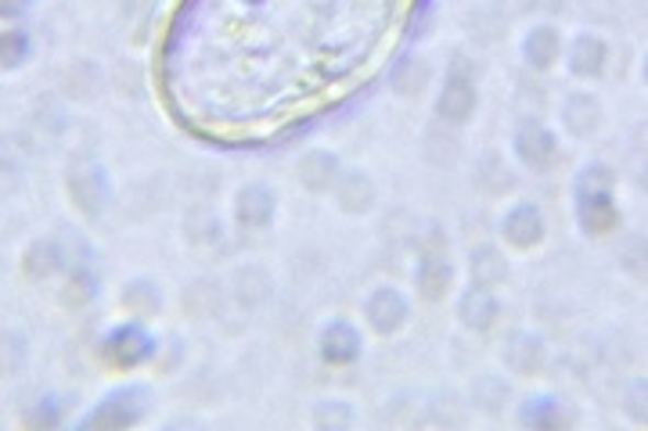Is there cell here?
<instances>
[{
	"instance_id": "9",
	"label": "cell",
	"mask_w": 648,
	"mask_h": 431,
	"mask_svg": "<svg viewBox=\"0 0 648 431\" xmlns=\"http://www.w3.org/2000/svg\"><path fill=\"white\" fill-rule=\"evenodd\" d=\"M275 191L264 188V184H245L238 194H235V219L238 227L245 230H264L275 224Z\"/></svg>"
},
{
	"instance_id": "6",
	"label": "cell",
	"mask_w": 648,
	"mask_h": 431,
	"mask_svg": "<svg viewBox=\"0 0 648 431\" xmlns=\"http://www.w3.org/2000/svg\"><path fill=\"white\" fill-rule=\"evenodd\" d=\"M365 317L371 324V331L375 334H396L400 328L407 324L411 317V309H407V298L396 292V287H375V292L368 295V303H365Z\"/></svg>"
},
{
	"instance_id": "16",
	"label": "cell",
	"mask_w": 648,
	"mask_h": 431,
	"mask_svg": "<svg viewBox=\"0 0 648 431\" xmlns=\"http://www.w3.org/2000/svg\"><path fill=\"white\" fill-rule=\"evenodd\" d=\"M559 30H551V25H537V30H529L526 33V41H523V58L529 69H537V72H548L555 58H559Z\"/></svg>"
},
{
	"instance_id": "15",
	"label": "cell",
	"mask_w": 648,
	"mask_h": 431,
	"mask_svg": "<svg viewBox=\"0 0 648 431\" xmlns=\"http://www.w3.org/2000/svg\"><path fill=\"white\" fill-rule=\"evenodd\" d=\"M339 159H335L332 151H310L300 159V184L314 194H324L335 188V180H339Z\"/></svg>"
},
{
	"instance_id": "26",
	"label": "cell",
	"mask_w": 648,
	"mask_h": 431,
	"mask_svg": "<svg viewBox=\"0 0 648 431\" xmlns=\"http://www.w3.org/2000/svg\"><path fill=\"white\" fill-rule=\"evenodd\" d=\"M627 410H630L634 421H645V377H641V382H634V385H630Z\"/></svg>"
},
{
	"instance_id": "19",
	"label": "cell",
	"mask_w": 648,
	"mask_h": 431,
	"mask_svg": "<svg viewBox=\"0 0 648 431\" xmlns=\"http://www.w3.org/2000/svg\"><path fill=\"white\" fill-rule=\"evenodd\" d=\"M518 421L526 428H562L569 417L562 413V399L555 396H529L518 407Z\"/></svg>"
},
{
	"instance_id": "3",
	"label": "cell",
	"mask_w": 648,
	"mask_h": 431,
	"mask_svg": "<svg viewBox=\"0 0 648 431\" xmlns=\"http://www.w3.org/2000/svg\"><path fill=\"white\" fill-rule=\"evenodd\" d=\"M152 352H155V338L141 324H120V328H112L98 342V356L115 371L141 367L145 360H152Z\"/></svg>"
},
{
	"instance_id": "20",
	"label": "cell",
	"mask_w": 648,
	"mask_h": 431,
	"mask_svg": "<svg viewBox=\"0 0 648 431\" xmlns=\"http://www.w3.org/2000/svg\"><path fill=\"white\" fill-rule=\"evenodd\" d=\"M469 270H472L476 284H487V287H494V284H501L504 277H509V263H504V256L498 252L494 245H479V248H472Z\"/></svg>"
},
{
	"instance_id": "4",
	"label": "cell",
	"mask_w": 648,
	"mask_h": 431,
	"mask_svg": "<svg viewBox=\"0 0 648 431\" xmlns=\"http://www.w3.org/2000/svg\"><path fill=\"white\" fill-rule=\"evenodd\" d=\"M65 188H69V199L76 202V208L90 219L105 213V205L112 199L105 169H101L94 159H76L69 173H65Z\"/></svg>"
},
{
	"instance_id": "23",
	"label": "cell",
	"mask_w": 648,
	"mask_h": 431,
	"mask_svg": "<svg viewBox=\"0 0 648 431\" xmlns=\"http://www.w3.org/2000/svg\"><path fill=\"white\" fill-rule=\"evenodd\" d=\"M65 410H69V402L58 399V396H44L41 402H33L30 410H25V428H36V431H44V428H58L65 421Z\"/></svg>"
},
{
	"instance_id": "14",
	"label": "cell",
	"mask_w": 648,
	"mask_h": 431,
	"mask_svg": "<svg viewBox=\"0 0 648 431\" xmlns=\"http://www.w3.org/2000/svg\"><path fill=\"white\" fill-rule=\"evenodd\" d=\"M332 191H335V202H339L343 213L360 216L375 205V184L368 173H360V169H354V173H339Z\"/></svg>"
},
{
	"instance_id": "25",
	"label": "cell",
	"mask_w": 648,
	"mask_h": 431,
	"mask_svg": "<svg viewBox=\"0 0 648 431\" xmlns=\"http://www.w3.org/2000/svg\"><path fill=\"white\" fill-rule=\"evenodd\" d=\"M314 421L324 428H346L349 421H354V410H349L343 399H324V402H317Z\"/></svg>"
},
{
	"instance_id": "10",
	"label": "cell",
	"mask_w": 648,
	"mask_h": 431,
	"mask_svg": "<svg viewBox=\"0 0 648 431\" xmlns=\"http://www.w3.org/2000/svg\"><path fill=\"white\" fill-rule=\"evenodd\" d=\"M360 331L354 324L346 320H332L324 324L321 331V360L324 363H335V367H346V363H357L360 360Z\"/></svg>"
},
{
	"instance_id": "13",
	"label": "cell",
	"mask_w": 648,
	"mask_h": 431,
	"mask_svg": "<svg viewBox=\"0 0 648 431\" xmlns=\"http://www.w3.org/2000/svg\"><path fill=\"white\" fill-rule=\"evenodd\" d=\"M605 61H608V47L602 36H594V33H580L573 47H569V72H573L577 80H594V76H602Z\"/></svg>"
},
{
	"instance_id": "2",
	"label": "cell",
	"mask_w": 648,
	"mask_h": 431,
	"mask_svg": "<svg viewBox=\"0 0 648 431\" xmlns=\"http://www.w3.org/2000/svg\"><path fill=\"white\" fill-rule=\"evenodd\" d=\"M148 407H152V392L145 385H123L112 388L90 413H83L76 428H134L145 421Z\"/></svg>"
},
{
	"instance_id": "5",
	"label": "cell",
	"mask_w": 648,
	"mask_h": 431,
	"mask_svg": "<svg viewBox=\"0 0 648 431\" xmlns=\"http://www.w3.org/2000/svg\"><path fill=\"white\" fill-rule=\"evenodd\" d=\"M476 112V80H472V69H461L458 61L450 65L444 90H439V101H436V115L450 126H465L472 120Z\"/></svg>"
},
{
	"instance_id": "18",
	"label": "cell",
	"mask_w": 648,
	"mask_h": 431,
	"mask_svg": "<svg viewBox=\"0 0 648 431\" xmlns=\"http://www.w3.org/2000/svg\"><path fill=\"white\" fill-rule=\"evenodd\" d=\"M504 363H509V367L518 371V374L540 371V363H544V342H540L537 334L515 331L509 338V345H504Z\"/></svg>"
},
{
	"instance_id": "24",
	"label": "cell",
	"mask_w": 648,
	"mask_h": 431,
	"mask_svg": "<svg viewBox=\"0 0 648 431\" xmlns=\"http://www.w3.org/2000/svg\"><path fill=\"white\" fill-rule=\"evenodd\" d=\"M33 41L25 30H4V69H19V65L30 58Z\"/></svg>"
},
{
	"instance_id": "27",
	"label": "cell",
	"mask_w": 648,
	"mask_h": 431,
	"mask_svg": "<svg viewBox=\"0 0 648 431\" xmlns=\"http://www.w3.org/2000/svg\"><path fill=\"white\" fill-rule=\"evenodd\" d=\"M25 8H30V0H4V4H0V11H4V19L22 15Z\"/></svg>"
},
{
	"instance_id": "8",
	"label": "cell",
	"mask_w": 648,
	"mask_h": 431,
	"mask_svg": "<svg viewBox=\"0 0 648 431\" xmlns=\"http://www.w3.org/2000/svg\"><path fill=\"white\" fill-rule=\"evenodd\" d=\"M501 238L509 241L512 248H518V252H529V248H537L544 241V216L537 205H515L504 213L501 219Z\"/></svg>"
},
{
	"instance_id": "11",
	"label": "cell",
	"mask_w": 648,
	"mask_h": 431,
	"mask_svg": "<svg viewBox=\"0 0 648 431\" xmlns=\"http://www.w3.org/2000/svg\"><path fill=\"white\" fill-rule=\"evenodd\" d=\"M450 281H454V266L444 252H425L418 259V266H414V287H418L425 303H439L450 292Z\"/></svg>"
},
{
	"instance_id": "7",
	"label": "cell",
	"mask_w": 648,
	"mask_h": 431,
	"mask_svg": "<svg viewBox=\"0 0 648 431\" xmlns=\"http://www.w3.org/2000/svg\"><path fill=\"white\" fill-rule=\"evenodd\" d=\"M515 155H518V162L529 169H548L555 162V155H559V144H555V134L548 126H540L537 120H526L515 129Z\"/></svg>"
},
{
	"instance_id": "21",
	"label": "cell",
	"mask_w": 648,
	"mask_h": 431,
	"mask_svg": "<svg viewBox=\"0 0 648 431\" xmlns=\"http://www.w3.org/2000/svg\"><path fill=\"white\" fill-rule=\"evenodd\" d=\"M94 295H98V273L90 270L87 263L72 266V270H69V281H65L62 303H65V306H83V303H90Z\"/></svg>"
},
{
	"instance_id": "17",
	"label": "cell",
	"mask_w": 648,
	"mask_h": 431,
	"mask_svg": "<svg viewBox=\"0 0 648 431\" xmlns=\"http://www.w3.org/2000/svg\"><path fill=\"white\" fill-rule=\"evenodd\" d=\"M562 123L573 137H591L602 123V104L594 94H573L562 109Z\"/></svg>"
},
{
	"instance_id": "12",
	"label": "cell",
	"mask_w": 648,
	"mask_h": 431,
	"mask_svg": "<svg viewBox=\"0 0 648 431\" xmlns=\"http://www.w3.org/2000/svg\"><path fill=\"white\" fill-rule=\"evenodd\" d=\"M498 298L494 292H490L487 284H472V287H465L461 292V303H458V317L465 328H472V331H490L494 328V320H498Z\"/></svg>"
},
{
	"instance_id": "22",
	"label": "cell",
	"mask_w": 648,
	"mask_h": 431,
	"mask_svg": "<svg viewBox=\"0 0 648 431\" xmlns=\"http://www.w3.org/2000/svg\"><path fill=\"white\" fill-rule=\"evenodd\" d=\"M120 303L130 313H137V317H152V313H159L163 298H159V287H155L152 281H134V284H126V292L120 295Z\"/></svg>"
},
{
	"instance_id": "1",
	"label": "cell",
	"mask_w": 648,
	"mask_h": 431,
	"mask_svg": "<svg viewBox=\"0 0 648 431\" xmlns=\"http://www.w3.org/2000/svg\"><path fill=\"white\" fill-rule=\"evenodd\" d=\"M616 173L605 162H588L577 173V224L588 238H605L619 224Z\"/></svg>"
}]
</instances>
